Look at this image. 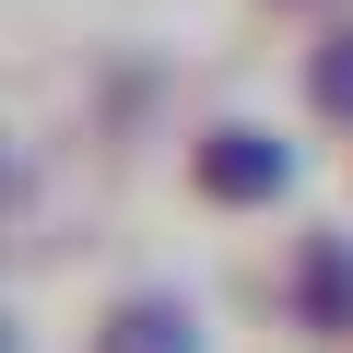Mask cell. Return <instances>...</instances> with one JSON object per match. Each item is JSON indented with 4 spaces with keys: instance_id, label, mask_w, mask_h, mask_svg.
Returning a JSON list of instances; mask_svg holds the SVG:
<instances>
[{
    "instance_id": "cell-1",
    "label": "cell",
    "mask_w": 353,
    "mask_h": 353,
    "mask_svg": "<svg viewBox=\"0 0 353 353\" xmlns=\"http://www.w3.org/2000/svg\"><path fill=\"white\" fill-rule=\"evenodd\" d=\"M201 176H212L224 201H271V189H283V153H271L259 130H224V141L201 153Z\"/></svg>"
},
{
    "instance_id": "cell-2",
    "label": "cell",
    "mask_w": 353,
    "mask_h": 353,
    "mask_svg": "<svg viewBox=\"0 0 353 353\" xmlns=\"http://www.w3.org/2000/svg\"><path fill=\"white\" fill-rule=\"evenodd\" d=\"M106 353H189V318H176V306H130Z\"/></svg>"
},
{
    "instance_id": "cell-3",
    "label": "cell",
    "mask_w": 353,
    "mask_h": 353,
    "mask_svg": "<svg viewBox=\"0 0 353 353\" xmlns=\"http://www.w3.org/2000/svg\"><path fill=\"white\" fill-rule=\"evenodd\" d=\"M318 94H330V106H353V48H341V59H318Z\"/></svg>"
}]
</instances>
